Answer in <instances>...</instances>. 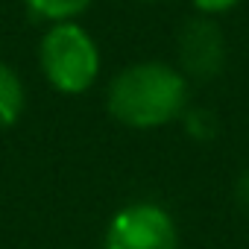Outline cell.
<instances>
[{"mask_svg": "<svg viewBox=\"0 0 249 249\" xmlns=\"http://www.w3.org/2000/svg\"><path fill=\"white\" fill-rule=\"evenodd\" d=\"M182 120H185V132L196 141H211L217 135V117L208 108H188Z\"/></svg>", "mask_w": 249, "mask_h": 249, "instance_id": "52a82bcc", "label": "cell"}, {"mask_svg": "<svg viewBox=\"0 0 249 249\" xmlns=\"http://www.w3.org/2000/svg\"><path fill=\"white\" fill-rule=\"evenodd\" d=\"M176 53H179V71L185 73V79H214L226 65L223 30L205 15L191 18L179 30Z\"/></svg>", "mask_w": 249, "mask_h": 249, "instance_id": "277c9868", "label": "cell"}, {"mask_svg": "<svg viewBox=\"0 0 249 249\" xmlns=\"http://www.w3.org/2000/svg\"><path fill=\"white\" fill-rule=\"evenodd\" d=\"M237 202H240V208L249 214V170L246 173H240V179H237Z\"/></svg>", "mask_w": 249, "mask_h": 249, "instance_id": "9c48e42d", "label": "cell"}, {"mask_svg": "<svg viewBox=\"0 0 249 249\" xmlns=\"http://www.w3.org/2000/svg\"><path fill=\"white\" fill-rule=\"evenodd\" d=\"M103 249H179V229L159 202H129L111 214Z\"/></svg>", "mask_w": 249, "mask_h": 249, "instance_id": "3957f363", "label": "cell"}, {"mask_svg": "<svg viewBox=\"0 0 249 249\" xmlns=\"http://www.w3.org/2000/svg\"><path fill=\"white\" fill-rule=\"evenodd\" d=\"M108 114L129 129H159L188 111V79L164 62L123 68L106 91Z\"/></svg>", "mask_w": 249, "mask_h": 249, "instance_id": "6da1fadb", "label": "cell"}, {"mask_svg": "<svg viewBox=\"0 0 249 249\" xmlns=\"http://www.w3.org/2000/svg\"><path fill=\"white\" fill-rule=\"evenodd\" d=\"M38 62L47 82L68 97L85 94L100 76V47L91 33L73 21L53 24L44 33L38 44Z\"/></svg>", "mask_w": 249, "mask_h": 249, "instance_id": "7a4b0ae2", "label": "cell"}, {"mask_svg": "<svg viewBox=\"0 0 249 249\" xmlns=\"http://www.w3.org/2000/svg\"><path fill=\"white\" fill-rule=\"evenodd\" d=\"M237 3H240V0H194L196 12H202L205 18H208V15H223V12L234 9Z\"/></svg>", "mask_w": 249, "mask_h": 249, "instance_id": "ba28073f", "label": "cell"}, {"mask_svg": "<svg viewBox=\"0 0 249 249\" xmlns=\"http://www.w3.org/2000/svg\"><path fill=\"white\" fill-rule=\"evenodd\" d=\"M24 3L36 15H41L53 24H62V21H73L76 15H82L94 0H24Z\"/></svg>", "mask_w": 249, "mask_h": 249, "instance_id": "8992f818", "label": "cell"}, {"mask_svg": "<svg viewBox=\"0 0 249 249\" xmlns=\"http://www.w3.org/2000/svg\"><path fill=\"white\" fill-rule=\"evenodd\" d=\"M24 103H27V94H24V82L21 76L0 62V129H9L18 123V117L24 114Z\"/></svg>", "mask_w": 249, "mask_h": 249, "instance_id": "5b68a950", "label": "cell"}]
</instances>
